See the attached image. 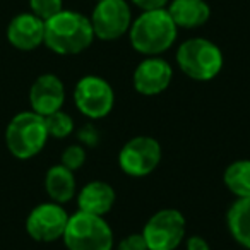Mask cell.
I'll use <instances>...</instances> for the list:
<instances>
[{
  "label": "cell",
  "mask_w": 250,
  "mask_h": 250,
  "mask_svg": "<svg viewBox=\"0 0 250 250\" xmlns=\"http://www.w3.org/2000/svg\"><path fill=\"white\" fill-rule=\"evenodd\" d=\"M94 40L91 21L74 11H60L45 21V45L59 55H77Z\"/></svg>",
  "instance_id": "6da1fadb"
},
{
  "label": "cell",
  "mask_w": 250,
  "mask_h": 250,
  "mask_svg": "<svg viewBox=\"0 0 250 250\" xmlns=\"http://www.w3.org/2000/svg\"><path fill=\"white\" fill-rule=\"evenodd\" d=\"M177 24L167 9L143 11L130 24L129 38L134 50L147 57H158L167 52L177 40Z\"/></svg>",
  "instance_id": "7a4b0ae2"
},
{
  "label": "cell",
  "mask_w": 250,
  "mask_h": 250,
  "mask_svg": "<svg viewBox=\"0 0 250 250\" xmlns=\"http://www.w3.org/2000/svg\"><path fill=\"white\" fill-rule=\"evenodd\" d=\"M48 137L45 117L33 110L21 111L5 129V146L18 160H31L45 147Z\"/></svg>",
  "instance_id": "3957f363"
},
{
  "label": "cell",
  "mask_w": 250,
  "mask_h": 250,
  "mask_svg": "<svg viewBox=\"0 0 250 250\" xmlns=\"http://www.w3.org/2000/svg\"><path fill=\"white\" fill-rule=\"evenodd\" d=\"M69 250H111L113 233L103 216L77 211L69 216L62 236Z\"/></svg>",
  "instance_id": "277c9868"
},
{
  "label": "cell",
  "mask_w": 250,
  "mask_h": 250,
  "mask_svg": "<svg viewBox=\"0 0 250 250\" xmlns=\"http://www.w3.org/2000/svg\"><path fill=\"white\" fill-rule=\"evenodd\" d=\"M177 63L187 77L194 81H211L223 69V53L206 38H190L177 50Z\"/></svg>",
  "instance_id": "5b68a950"
},
{
  "label": "cell",
  "mask_w": 250,
  "mask_h": 250,
  "mask_svg": "<svg viewBox=\"0 0 250 250\" xmlns=\"http://www.w3.org/2000/svg\"><path fill=\"white\" fill-rule=\"evenodd\" d=\"M149 250H175L185 238V218L177 209H161L143 229Z\"/></svg>",
  "instance_id": "8992f818"
},
{
  "label": "cell",
  "mask_w": 250,
  "mask_h": 250,
  "mask_svg": "<svg viewBox=\"0 0 250 250\" xmlns=\"http://www.w3.org/2000/svg\"><path fill=\"white\" fill-rule=\"evenodd\" d=\"M161 161V146L149 136H137L127 141L118 153V165L122 171L130 177H147L158 168Z\"/></svg>",
  "instance_id": "52a82bcc"
},
{
  "label": "cell",
  "mask_w": 250,
  "mask_h": 250,
  "mask_svg": "<svg viewBox=\"0 0 250 250\" xmlns=\"http://www.w3.org/2000/svg\"><path fill=\"white\" fill-rule=\"evenodd\" d=\"M94 38L113 42L125 35L132 24V12L125 0H101L91 14Z\"/></svg>",
  "instance_id": "ba28073f"
},
{
  "label": "cell",
  "mask_w": 250,
  "mask_h": 250,
  "mask_svg": "<svg viewBox=\"0 0 250 250\" xmlns=\"http://www.w3.org/2000/svg\"><path fill=\"white\" fill-rule=\"evenodd\" d=\"M74 101L77 110L87 118H104L115 104V94L111 86L98 76H86L77 81L74 89Z\"/></svg>",
  "instance_id": "9c48e42d"
},
{
  "label": "cell",
  "mask_w": 250,
  "mask_h": 250,
  "mask_svg": "<svg viewBox=\"0 0 250 250\" xmlns=\"http://www.w3.org/2000/svg\"><path fill=\"white\" fill-rule=\"evenodd\" d=\"M69 214L62 204L57 202H43L31 209L26 218V231L35 242L52 243L63 236Z\"/></svg>",
  "instance_id": "30bf717a"
},
{
  "label": "cell",
  "mask_w": 250,
  "mask_h": 250,
  "mask_svg": "<svg viewBox=\"0 0 250 250\" xmlns=\"http://www.w3.org/2000/svg\"><path fill=\"white\" fill-rule=\"evenodd\" d=\"M173 70L167 60L160 57H147L134 70V87L144 96H156L170 86Z\"/></svg>",
  "instance_id": "8fae6325"
},
{
  "label": "cell",
  "mask_w": 250,
  "mask_h": 250,
  "mask_svg": "<svg viewBox=\"0 0 250 250\" xmlns=\"http://www.w3.org/2000/svg\"><path fill=\"white\" fill-rule=\"evenodd\" d=\"M65 101V87L60 77L55 74H43L36 77L29 89V104L35 113L46 117L55 111L62 110V104Z\"/></svg>",
  "instance_id": "7c38bea8"
},
{
  "label": "cell",
  "mask_w": 250,
  "mask_h": 250,
  "mask_svg": "<svg viewBox=\"0 0 250 250\" xmlns=\"http://www.w3.org/2000/svg\"><path fill=\"white\" fill-rule=\"evenodd\" d=\"M7 40L14 48L31 52L45 42V21L33 12L18 14L7 26Z\"/></svg>",
  "instance_id": "4fadbf2b"
},
{
  "label": "cell",
  "mask_w": 250,
  "mask_h": 250,
  "mask_svg": "<svg viewBox=\"0 0 250 250\" xmlns=\"http://www.w3.org/2000/svg\"><path fill=\"white\" fill-rule=\"evenodd\" d=\"M115 199H117V194L110 184L94 180L81 188L77 195V206H79V211L87 212V214L104 216L111 211Z\"/></svg>",
  "instance_id": "5bb4252c"
},
{
  "label": "cell",
  "mask_w": 250,
  "mask_h": 250,
  "mask_svg": "<svg viewBox=\"0 0 250 250\" xmlns=\"http://www.w3.org/2000/svg\"><path fill=\"white\" fill-rule=\"evenodd\" d=\"M167 11L177 28L184 29L201 28L211 18V9L206 0H171Z\"/></svg>",
  "instance_id": "9a60e30c"
},
{
  "label": "cell",
  "mask_w": 250,
  "mask_h": 250,
  "mask_svg": "<svg viewBox=\"0 0 250 250\" xmlns=\"http://www.w3.org/2000/svg\"><path fill=\"white\" fill-rule=\"evenodd\" d=\"M45 190L53 202L65 204L76 195V177L74 171L63 165H55L45 175Z\"/></svg>",
  "instance_id": "2e32d148"
},
{
  "label": "cell",
  "mask_w": 250,
  "mask_h": 250,
  "mask_svg": "<svg viewBox=\"0 0 250 250\" xmlns=\"http://www.w3.org/2000/svg\"><path fill=\"white\" fill-rule=\"evenodd\" d=\"M228 229L235 242L250 250V197H238L228 211Z\"/></svg>",
  "instance_id": "e0dca14e"
},
{
  "label": "cell",
  "mask_w": 250,
  "mask_h": 250,
  "mask_svg": "<svg viewBox=\"0 0 250 250\" xmlns=\"http://www.w3.org/2000/svg\"><path fill=\"white\" fill-rule=\"evenodd\" d=\"M225 185L236 197H250V160H238L225 170Z\"/></svg>",
  "instance_id": "ac0fdd59"
},
{
  "label": "cell",
  "mask_w": 250,
  "mask_h": 250,
  "mask_svg": "<svg viewBox=\"0 0 250 250\" xmlns=\"http://www.w3.org/2000/svg\"><path fill=\"white\" fill-rule=\"evenodd\" d=\"M46 130H48L50 137H55V139H63V137L70 136L74 132V120L69 113L59 110L52 115H46L45 117Z\"/></svg>",
  "instance_id": "d6986e66"
},
{
  "label": "cell",
  "mask_w": 250,
  "mask_h": 250,
  "mask_svg": "<svg viewBox=\"0 0 250 250\" xmlns=\"http://www.w3.org/2000/svg\"><path fill=\"white\" fill-rule=\"evenodd\" d=\"M31 12L42 21H48L60 11H63L62 0H29Z\"/></svg>",
  "instance_id": "ffe728a7"
},
{
  "label": "cell",
  "mask_w": 250,
  "mask_h": 250,
  "mask_svg": "<svg viewBox=\"0 0 250 250\" xmlns=\"http://www.w3.org/2000/svg\"><path fill=\"white\" fill-rule=\"evenodd\" d=\"M86 161V151L81 144H72V146L65 147V151L62 153V160L60 165H63L65 168H69L70 171L79 170Z\"/></svg>",
  "instance_id": "44dd1931"
},
{
  "label": "cell",
  "mask_w": 250,
  "mask_h": 250,
  "mask_svg": "<svg viewBox=\"0 0 250 250\" xmlns=\"http://www.w3.org/2000/svg\"><path fill=\"white\" fill-rule=\"evenodd\" d=\"M117 250H149L147 243L144 240L143 233H132L122 238L117 245Z\"/></svg>",
  "instance_id": "7402d4cb"
},
{
  "label": "cell",
  "mask_w": 250,
  "mask_h": 250,
  "mask_svg": "<svg viewBox=\"0 0 250 250\" xmlns=\"http://www.w3.org/2000/svg\"><path fill=\"white\" fill-rule=\"evenodd\" d=\"M77 136H79L81 143L87 144V146H94L96 141H98V134H96V130H94L93 125H86V127H83Z\"/></svg>",
  "instance_id": "603a6c76"
},
{
  "label": "cell",
  "mask_w": 250,
  "mask_h": 250,
  "mask_svg": "<svg viewBox=\"0 0 250 250\" xmlns=\"http://www.w3.org/2000/svg\"><path fill=\"white\" fill-rule=\"evenodd\" d=\"M132 2L143 11H154V9H165L170 0H132Z\"/></svg>",
  "instance_id": "cb8c5ba5"
},
{
  "label": "cell",
  "mask_w": 250,
  "mask_h": 250,
  "mask_svg": "<svg viewBox=\"0 0 250 250\" xmlns=\"http://www.w3.org/2000/svg\"><path fill=\"white\" fill-rule=\"evenodd\" d=\"M185 247H187V250H211V245H209L202 236H197V235L187 238Z\"/></svg>",
  "instance_id": "d4e9b609"
},
{
  "label": "cell",
  "mask_w": 250,
  "mask_h": 250,
  "mask_svg": "<svg viewBox=\"0 0 250 250\" xmlns=\"http://www.w3.org/2000/svg\"><path fill=\"white\" fill-rule=\"evenodd\" d=\"M96 2H101V0H96Z\"/></svg>",
  "instance_id": "484cf974"
}]
</instances>
